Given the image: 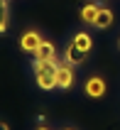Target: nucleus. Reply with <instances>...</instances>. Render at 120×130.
Here are the masks:
<instances>
[{
	"label": "nucleus",
	"mask_w": 120,
	"mask_h": 130,
	"mask_svg": "<svg viewBox=\"0 0 120 130\" xmlns=\"http://www.w3.org/2000/svg\"><path fill=\"white\" fill-rule=\"evenodd\" d=\"M86 96L88 98H103L106 96V81L100 76H91L86 81Z\"/></svg>",
	"instance_id": "nucleus-3"
},
{
	"label": "nucleus",
	"mask_w": 120,
	"mask_h": 130,
	"mask_svg": "<svg viewBox=\"0 0 120 130\" xmlns=\"http://www.w3.org/2000/svg\"><path fill=\"white\" fill-rule=\"evenodd\" d=\"M113 25V12L108 10V7H100L98 15H96V20H93V27H98V29H106Z\"/></svg>",
	"instance_id": "nucleus-8"
},
{
	"label": "nucleus",
	"mask_w": 120,
	"mask_h": 130,
	"mask_svg": "<svg viewBox=\"0 0 120 130\" xmlns=\"http://www.w3.org/2000/svg\"><path fill=\"white\" fill-rule=\"evenodd\" d=\"M98 10H100V5H96V3H86V5L81 7V20L88 22V25H93V20H96Z\"/></svg>",
	"instance_id": "nucleus-9"
},
{
	"label": "nucleus",
	"mask_w": 120,
	"mask_h": 130,
	"mask_svg": "<svg viewBox=\"0 0 120 130\" xmlns=\"http://www.w3.org/2000/svg\"><path fill=\"white\" fill-rule=\"evenodd\" d=\"M57 74V71H54ZM54 74H44V76H37V86L42 88V91H52V88H57V76Z\"/></svg>",
	"instance_id": "nucleus-10"
},
{
	"label": "nucleus",
	"mask_w": 120,
	"mask_h": 130,
	"mask_svg": "<svg viewBox=\"0 0 120 130\" xmlns=\"http://www.w3.org/2000/svg\"><path fill=\"white\" fill-rule=\"evenodd\" d=\"M64 59H66L69 64H74V66H81V64L86 61V54L78 49V47L69 44V47H66V52H64Z\"/></svg>",
	"instance_id": "nucleus-6"
},
{
	"label": "nucleus",
	"mask_w": 120,
	"mask_h": 130,
	"mask_svg": "<svg viewBox=\"0 0 120 130\" xmlns=\"http://www.w3.org/2000/svg\"><path fill=\"white\" fill-rule=\"evenodd\" d=\"M42 42H44V39H42V35H39V32H35V29H27V32L20 37V49H22V52H27V54H35V49H37Z\"/></svg>",
	"instance_id": "nucleus-2"
},
{
	"label": "nucleus",
	"mask_w": 120,
	"mask_h": 130,
	"mask_svg": "<svg viewBox=\"0 0 120 130\" xmlns=\"http://www.w3.org/2000/svg\"><path fill=\"white\" fill-rule=\"evenodd\" d=\"M0 130H10V125H7V123H0Z\"/></svg>",
	"instance_id": "nucleus-12"
},
{
	"label": "nucleus",
	"mask_w": 120,
	"mask_h": 130,
	"mask_svg": "<svg viewBox=\"0 0 120 130\" xmlns=\"http://www.w3.org/2000/svg\"><path fill=\"white\" fill-rule=\"evenodd\" d=\"M74 69L76 66L69 64V61H64V64L57 66V88H61V91H66V88H71L74 84H76V74H74Z\"/></svg>",
	"instance_id": "nucleus-1"
},
{
	"label": "nucleus",
	"mask_w": 120,
	"mask_h": 130,
	"mask_svg": "<svg viewBox=\"0 0 120 130\" xmlns=\"http://www.w3.org/2000/svg\"><path fill=\"white\" fill-rule=\"evenodd\" d=\"M64 130H71V128H64Z\"/></svg>",
	"instance_id": "nucleus-14"
},
{
	"label": "nucleus",
	"mask_w": 120,
	"mask_h": 130,
	"mask_svg": "<svg viewBox=\"0 0 120 130\" xmlns=\"http://www.w3.org/2000/svg\"><path fill=\"white\" fill-rule=\"evenodd\" d=\"M37 130H49V128H44V125H39V128H37Z\"/></svg>",
	"instance_id": "nucleus-13"
},
{
	"label": "nucleus",
	"mask_w": 120,
	"mask_h": 130,
	"mask_svg": "<svg viewBox=\"0 0 120 130\" xmlns=\"http://www.w3.org/2000/svg\"><path fill=\"white\" fill-rule=\"evenodd\" d=\"M71 44H74V47H78L83 54H88V52L93 49V39H91V35H88V32H76V35H74V39H71Z\"/></svg>",
	"instance_id": "nucleus-4"
},
{
	"label": "nucleus",
	"mask_w": 120,
	"mask_h": 130,
	"mask_svg": "<svg viewBox=\"0 0 120 130\" xmlns=\"http://www.w3.org/2000/svg\"><path fill=\"white\" fill-rule=\"evenodd\" d=\"M44 59H57V49L52 42H42L35 49V61H44Z\"/></svg>",
	"instance_id": "nucleus-5"
},
{
	"label": "nucleus",
	"mask_w": 120,
	"mask_h": 130,
	"mask_svg": "<svg viewBox=\"0 0 120 130\" xmlns=\"http://www.w3.org/2000/svg\"><path fill=\"white\" fill-rule=\"evenodd\" d=\"M59 61L57 59H44V61H35V76H44V74H54Z\"/></svg>",
	"instance_id": "nucleus-7"
},
{
	"label": "nucleus",
	"mask_w": 120,
	"mask_h": 130,
	"mask_svg": "<svg viewBox=\"0 0 120 130\" xmlns=\"http://www.w3.org/2000/svg\"><path fill=\"white\" fill-rule=\"evenodd\" d=\"M7 25H10V12H7V0H0V35L7 32Z\"/></svg>",
	"instance_id": "nucleus-11"
}]
</instances>
